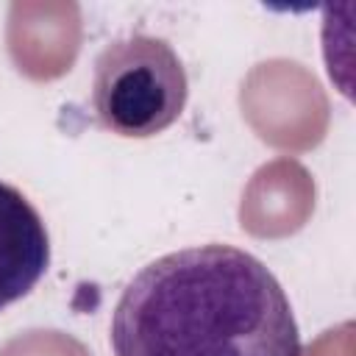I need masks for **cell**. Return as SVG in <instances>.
<instances>
[{
	"label": "cell",
	"mask_w": 356,
	"mask_h": 356,
	"mask_svg": "<svg viewBox=\"0 0 356 356\" xmlns=\"http://www.w3.org/2000/svg\"><path fill=\"white\" fill-rule=\"evenodd\" d=\"M47 264L50 236L42 214L17 186L0 181V312L25 298Z\"/></svg>",
	"instance_id": "cell-3"
},
{
	"label": "cell",
	"mask_w": 356,
	"mask_h": 356,
	"mask_svg": "<svg viewBox=\"0 0 356 356\" xmlns=\"http://www.w3.org/2000/svg\"><path fill=\"white\" fill-rule=\"evenodd\" d=\"M189 97L186 70L170 42L134 33L111 42L95 61L92 106L103 128L147 139L170 128Z\"/></svg>",
	"instance_id": "cell-2"
},
{
	"label": "cell",
	"mask_w": 356,
	"mask_h": 356,
	"mask_svg": "<svg viewBox=\"0 0 356 356\" xmlns=\"http://www.w3.org/2000/svg\"><path fill=\"white\" fill-rule=\"evenodd\" d=\"M114 356H303L278 278L234 245H195L145 264L111 314Z\"/></svg>",
	"instance_id": "cell-1"
}]
</instances>
